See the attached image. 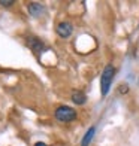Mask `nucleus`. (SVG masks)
I'll list each match as a JSON object with an SVG mask.
<instances>
[{
    "label": "nucleus",
    "instance_id": "nucleus-9",
    "mask_svg": "<svg viewBox=\"0 0 139 146\" xmlns=\"http://www.w3.org/2000/svg\"><path fill=\"white\" fill-rule=\"evenodd\" d=\"M35 146H46L43 142H37V143H35Z\"/></svg>",
    "mask_w": 139,
    "mask_h": 146
},
{
    "label": "nucleus",
    "instance_id": "nucleus-2",
    "mask_svg": "<svg viewBox=\"0 0 139 146\" xmlns=\"http://www.w3.org/2000/svg\"><path fill=\"white\" fill-rule=\"evenodd\" d=\"M54 116L60 122H72L76 119V110L69 106H60V108H57Z\"/></svg>",
    "mask_w": 139,
    "mask_h": 146
},
{
    "label": "nucleus",
    "instance_id": "nucleus-4",
    "mask_svg": "<svg viewBox=\"0 0 139 146\" xmlns=\"http://www.w3.org/2000/svg\"><path fill=\"white\" fill-rule=\"evenodd\" d=\"M29 48L35 52V54H41V52L45 49V45L41 39L37 37H30L29 39Z\"/></svg>",
    "mask_w": 139,
    "mask_h": 146
},
{
    "label": "nucleus",
    "instance_id": "nucleus-1",
    "mask_svg": "<svg viewBox=\"0 0 139 146\" xmlns=\"http://www.w3.org/2000/svg\"><path fill=\"white\" fill-rule=\"evenodd\" d=\"M114 76H115V67L112 64H108L106 67L103 69L102 76H100V92H102V97H106L108 96Z\"/></svg>",
    "mask_w": 139,
    "mask_h": 146
},
{
    "label": "nucleus",
    "instance_id": "nucleus-5",
    "mask_svg": "<svg viewBox=\"0 0 139 146\" xmlns=\"http://www.w3.org/2000/svg\"><path fill=\"white\" fill-rule=\"evenodd\" d=\"M29 14L31 17H35V18H39L42 14H43V6L42 5H39V3H30L29 5Z\"/></svg>",
    "mask_w": 139,
    "mask_h": 146
},
{
    "label": "nucleus",
    "instance_id": "nucleus-8",
    "mask_svg": "<svg viewBox=\"0 0 139 146\" xmlns=\"http://www.w3.org/2000/svg\"><path fill=\"white\" fill-rule=\"evenodd\" d=\"M0 5L5 6V8H9V6L14 5V0H0Z\"/></svg>",
    "mask_w": 139,
    "mask_h": 146
},
{
    "label": "nucleus",
    "instance_id": "nucleus-7",
    "mask_svg": "<svg viewBox=\"0 0 139 146\" xmlns=\"http://www.w3.org/2000/svg\"><path fill=\"white\" fill-rule=\"evenodd\" d=\"M94 133H96V128H94V127L88 128V131L85 133V134H84V137H82L81 146H88V145H90V142H91V139L94 137Z\"/></svg>",
    "mask_w": 139,
    "mask_h": 146
},
{
    "label": "nucleus",
    "instance_id": "nucleus-3",
    "mask_svg": "<svg viewBox=\"0 0 139 146\" xmlns=\"http://www.w3.org/2000/svg\"><path fill=\"white\" fill-rule=\"evenodd\" d=\"M74 33V27H72V24L67 23V21H63L57 25V35L60 36L61 39H67L70 37V35Z\"/></svg>",
    "mask_w": 139,
    "mask_h": 146
},
{
    "label": "nucleus",
    "instance_id": "nucleus-6",
    "mask_svg": "<svg viewBox=\"0 0 139 146\" xmlns=\"http://www.w3.org/2000/svg\"><path fill=\"white\" fill-rule=\"evenodd\" d=\"M72 102H74L75 104H85V102H87V97H85L84 92L75 91L74 94H72Z\"/></svg>",
    "mask_w": 139,
    "mask_h": 146
}]
</instances>
